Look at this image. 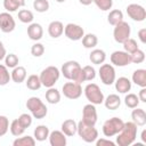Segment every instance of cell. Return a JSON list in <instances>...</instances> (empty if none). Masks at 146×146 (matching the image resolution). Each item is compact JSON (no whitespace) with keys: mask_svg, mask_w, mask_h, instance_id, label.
Returning <instances> with one entry per match:
<instances>
[{"mask_svg":"<svg viewBox=\"0 0 146 146\" xmlns=\"http://www.w3.org/2000/svg\"><path fill=\"white\" fill-rule=\"evenodd\" d=\"M60 73L64 75V78H66L67 80L74 81L76 83H82L86 82L84 81V75H83V71L82 67L80 66V64L75 60H68L65 62L62 65L60 68Z\"/></svg>","mask_w":146,"mask_h":146,"instance_id":"cell-1","label":"cell"},{"mask_svg":"<svg viewBox=\"0 0 146 146\" xmlns=\"http://www.w3.org/2000/svg\"><path fill=\"white\" fill-rule=\"evenodd\" d=\"M137 137V125L133 122H124L123 128L117 133L116 144L119 146H129L133 144Z\"/></svg>","mask_w":146,"mask_h":146,"instance_id":"cell-2","label":"cell"},{"mask_svg":"<svg viewBox=\"0 0 146 146\" xmlns=\"http://www.w3.org/2000/svg\"><path fill=\"white\" fill-rule=\"evenodd\" d=\"M26 107L31 112V115L34 119H43L48 113L47 106L39 97H30L26 102Z\"/></svg>","mask_w":146,"mask_h":146,"instance_id":"cell-3","label":"cell"},{"mask_svg":"<svg viewBox=\"0 0 146 146\" xmlns=\"http://www.w3.org/2000/svg\"><path fill=\"white\" fill-rule=\"evenodd\" d=\"M60 76V71L56 66H48L44 70L41 71L39 78L41 81V84L46 88H51L55 86V83L58 81Z\"/></svg>","mask_w":146,"mask_h":146,"instance_id":"cell-4","label":"cell"},{"mask_svg":"<svg viewBox=\"0 0 146 146\" xmlns=\"http://www.w3.org/2000/svg\"><path fill=\"white\" fill-rule=\"evenodd\" d=\"M76 132H78L79 137L86 143H94L98 138V130L95 128V125L88 124V123L83 122L82 120L80 122H78Z\"/></svg>","mask_w":146,"mask_h":146,"instance_id":"cell-5","label":"cell"},{"mask_svg":"<svg viewBox=\"0 0 146 146\" xmlns=\"http://www.w3.org/2000/svg\"><path fill=\"white\" fill-rule=\"evenodd\" d=\"M86 98L94 105H100L104 102V94L96 83H88L84 88Z\"/></svg>","mask_w":146,"mask_h":146,"instance_id":"cell-6","label":"cell"},{"mask_svg":"<svg viewBox=\"0 0 146 146\" xmlns=\"http://www.w3.org/2000/svg\"><path fill=\"white\" fill-rule=\"evenodd\" d=\"M123 120L117 117V116H114V117H111L108 120H106L103 124V133L105 137H113L115 135H117L121 129L123 128Z\"/></svg>","mask_w":146,"mask_h":146,"instance_id":"cell-7","label":"cell"},{"mask_svg":"<svg viewBox=\"0 0 146 146\" xmlns=\"http://www.w3.org/2000/svg\"><path fill=\"white\" fill-rule=\"evenodd\" d=\"M130 33H131V27L127 22L121 21L120 23L114 25L113 36L117 43H123L125 40H128L130 38Z\"/></svg>","mask_w":146,"mask_h":146,"instance_id":"cell-8","label":"cell"},{"mask_svg":"<svg viewBox=\"0 0 146 146\" xmlns=\"http://www.w3.org/2000/svg\"><path fill=\"white\" fill-rule=\"evenodd\" d=\"M99 78L100 81L106 84V86H111L114 83L115 81V70L113 67L112 64H102L99 67Z\"/></svg>","mask_w":146,"mask_h":146,"instance_id":"cell-9","label":"cell"},{"mask_svg":"<svg viewBox=\"0 0 146 146\" xmlns=\"http://www.w3.org/2000/svg\"><path fill=\"white\" fill-rule=\"evenodd\" d=\"M63 95L68 99H78L82 95V87L80 83H76L74 81L66 82L63 84Z\"/></svg>","mask_w":146,"mask_h":146,"instance_id":"cell-10","label":"cell"},{"mask_svg":"<svg viewBox=\"0 0 146 146\" xmlns=\"http://www.w3.org/2000/svg\"><path fill=\"white\" fill-rule=\"evenodd\" d=\"M64 34L67 39L72 40V41H79L83 38L84 35V30L78 25V24H73V23H68L65 27H64Z\"/></svg>","mask_w":146,"mask_h":146,"instance_id":"cell-11","label":"cell"},{"mask_svg":"<svg viewBox=\"0 0 146 146\" xmlns=\"http://www.w3.org/2000/svg\"><path fill=\"white\" fill-rule=\"evenodd\" d=\"M111 63L115 66L123 67L131 64V56L124 50H116L111 55Z\"/></svg>","mask_w":146,"mask_h":146,"instance_id":"cell-12","label":"cell"},{"mask_svg":"<svg viewBox=\"0 0 146 146\" xmlns=\"http://www.w3.org/2000/svg\"><path fill=\"white\" fill-rule=\"evenodd\" d=\"M127 14L128 16L136 21V22H143L146 18V10L143 6L138 3H131L127 7Z\"/></svg>","mask_w":146,"mask_h":146,"instance_id":"cell-13","label":"cell"},{"mask_svg":"<svg viewBox=\"0 0 146 146\" xmlns=\"http://www.w3.org/2000/svg\"><path fill=\"white\" fill-rule=\"evenodd\" d=\"M15 19L8 11L0 13V31L3 33H10L15 30Z\"/></svg>","mask_w":146,"mask_h":146,"instance_id":"cell-14","label":"cell"},{"mask_svg":"<svg viewBox=\"0 0 146 146\" xmlns=\"http://www.w3.org/2000/svg\"><path fill=\"white\" fill-rule=\"evenodd\" d=\"M82 121L88 123V124H91V125H95L96 122H97V111H96V107L94 104H87L83 106V110H82Z\"/></svg>","mask_w":146,"mask_h":146,"instance_id":"cell-15","label":"cell"},{"mask_svg":"<svg viewBox=\"0 0 146 146\" xmlns=\"http://www.w3.org/2000/svg\"><path fill=\"white\" fill-rule=\"evenodd\" d=\"M49 143L51 146H65L66 145V136L60 130H54L49 133Z\"/></svg>","mask_w":146,"mask_h":146,"instance_id":"cell-16","label":"cell"},{"mask_svg":"<svg viewBox=\"0 0 146 146\" xmlns=\"http://www.w3.org/2000/svg\"><path fill=\"white\" fill-rule=\"evenodd\" d=\"M27 35L31 40L38 41L43 35V29L39 23H31L27 27Z\"/></svg>","mask_w":146,"mask_h":146,"instance_id":"cell-17","label":"cell"},{"mask_svg":"<svg viewBox=\"0 0 146 146\" xmlns=\"http://www.w3.org/2000/svg\"><path fill=\"white\" fill-rule=\"evenodd\" d=\"M48 33L54 39L59 38L64 33V25H63V23L59 22V21H52L48 25Z\"/></svg>","mask_w":146,"mask_h":146,"instance_id":"cell-18","label":"cell"},{"mask_svg":"<svg viewBox=\"0 0 146 146\" xmlns=\"http://www.w3.org/2000/svg\"><path fill=\"white\" fill-rule=\"evenodd\" d=\"M131 119L132 122L138 125V127H143L146 124V112L143 108H138L135 107V110L131 112Z\"/></svg>","mask_w":146,"mask_h":146,"instance_id":"cell-19","label":"cell"},{"mask_svg":"<svg viewBox=\"0 0 146 146\" xmlns=\"http://www.w3.org/2000/svg\"><path fill=\"white\" fill-rule=\"evenodd\" d=\"M76 129H78V123L73 119H67L62 123V131L67 137L74 136L76 133Z\"/></svg>","mask_w":146,"mask_h":146,"instance_id":"cell-20","label":"cell"},{"mask_svg":"<svg viewBox=\"0 0 146 146\" xmlns=\"http://www.w3.org/2000/svg\"><path fill=\"white\" fill-rule=\"evenodd\" d=\"M104 105L107 110H111V111H115L120 107L121 105V99L119 97V95L116 94H111L108 95L106 98H104Z\"/></svg>","mask_w":146,"mask_h":146,"instance_id":"cell-21","label":"cell"},{"mask_svg":"<svg viewBox=\"0 0 146 146\" xmlns=\"http://www.w3.org/2000/svg\"><path fill=\"white\" fill-rule=\"evenodd\" d=\"M10 78L15 83H22L26 79V68L23 66L17 65L13 68V72L10 73Z\"/></svg>","mask_w":146,"mask_h":146,"instance_id":"cell-22","label":"cell"},{"mask_svg":"<svg viewBox=\"0 0 146 146\" xmlns=\"http://www.w3.org/2000/svg\"><path fill=\"white\" fill-rule=\"evenodd\" d=\"M114 83H115L116 91H119L120 94H127L131 89V81L125 76L119 78L117 80L114 81Z\"/></svg>","mask_w":146,"mask_h":146,"instance_id":"cell-23","label":"cell"},{"mask_svg":"<svg viewBox=\"0 0 146 146\" xmlns=\"http://www.w3.org/2000/svg\"><path fill=\"white\" fill-rule=\"evenodd\" d=\"M132 82L137 86L145 88L146 87V70L138 68L132 73Z\"/></svg>","mask_w":146,"mask_h":146,"instance_id":"cell-24","label":"cell"},{"mask_svg":"<svg viewBox=\"0 0 146 146\" xmlns=\"http://www.w3.org/2000/svg\"><path fill=\"white\" fill-rule=\"evenodd\" d=\"M89 59L92 64H96V65H100L105 62L106 59V54L103 49H94L90 55H89Z\"/></svg>","mask_w":146,"mask_h":146,"instance_id":"cell-25","label":"cell"},{"mask_svg":"<svg viewBox=\"0 0 146 146\" xmlns=\"http://www.w3.org/2000/svg\"><path fill=\"white\" fill-rule=\"evenodd\" d=\"M49 128L44 124H40L34 129V139L38 141H43L49 137Z\"/></svg>","mask_w":146,"mask_h":146,"instance_id":"cell-26","label":"cell"},{"mask_svg":"<svg viewBox=\"0 0 146 146\" xmlns=\"http://www.w3.org/2000/svg\"><path fill=\"white\" fill-rule=\"evenodd\" d=\"M25 5V0H3V7L8 13H14Z\"/></svg>","mask_w":146,"mask_h":146,"instance_id":"cell-27","label":"cell"},{"mask_svg":"<svg viewBox=\"0 0 146 146\" xmlns=\"http://www.w3.org/2000/svg\"><path fill=\"white\" fill-rule=\"evenodd\" d=\"M82 40V46L87 49H91V48H95L98 43V38L96 34H92V33H88V34H84L83 38L81 39Z\"/></svg>","mask_w":146,"mask_h":146,"instance_id":"cell-28","label":"cell"},{"mask_svg":"<svg viewBox=\"0 0 146 146\" xmlns=\"http://www.w3.org/2000/svg\"><path fill=\"white\" fill-rule=\"evenodd\" d=\"M44 96H46V100L49 104H57L60 100V92L54 87L48 88V90L46 91Z\"/></svg>","mask_w":146,"mask_h":146,"instance_id":"cell-29","label":"cell"},{"mask_svg":"<svg viewBox=\"0 0 146 146\" xmlns=\"http://www.w3.org/2000/svg\"><path fill=\"white\" fill-rule=\"evenodd\" d=\"M121 21H123V13L120 9H113L110 11L108 16H107V22L111 25H116L117 23H120Z\"/></svg>","mask_w":146,"mask_h":146,"instance_id":"cell-30","label":"cell"},{"mask_svg":"<svg viewBox=\"0 0 146 146\" xmlns=\"http://www.w3.org/2000/svg\"><path fill=\"white\" fill-rule=\"evenodd\" d=\"M26 87L27 89L30 90H39L41 88V81H40V78L39 75L36 74H31L27 79H26Z\"/></svg>","mask_w":146,"mask_h":146,"instance_id":"cell-31","label":"cell"},{"mask_svg":"<svg viewBox=\"0 0 146 146\" xmlns=\"http://www.w3.org/2000/svg\"><path fill=\"white\" fill-rule=\"evenodd\" d=\"M35 139L34 137H31V136H23V137H17L14 141H13V145L14 146H34L35 145Z\"/></svg>","mask_w":146,"mask_h":146,"instance_id":"cell-32","label":"cell"},{"mask_svg":"<svg viewBox=\"0 0 146 146\" xmlns=\"http://www.w3.org/2000/svg\"><path fill=\"white\" fill-rule=\"evenodd\" d=\"M9 129H10L11 135L15 136V137H19V136H22V135L24 133V131H25V128L19 123L18 119L13 120V122H11L10 125H9Z\"/></svg>","mask_w":146,"mask_h":146,"instance_id":"cell-33","label":"cell"},{"mask_svg":"<svg viewBox=\"0 0 146 146\" xmlns=\"http://www.w3.org/2000/svg\"><path fill=\"white\" fill-rule=\"evenodd\" d=\"M18 19L22 22V23H32L33 19H34V16H33V13L31 10H27V9H22L18 11Z\"/></svg>","mask_w":146,"mask_h":146,"instance_id":"cell-34","label":"cell"},{"mask_svg":"<svg viewBox=\"0 0 146 146\" xmlns=\"http://www.w3.org/2000/svg\"><path fill=\"white\" fill-rule=\"evenodd\" d=\"M124 104L127 107L129 108H135V107H138L139 105V98L137 95L135 94H128L125 97H124Z\"/></svg>","mask_w":146,"mask_h":146,"instance_id":"cell-35","label":"cell"},{"mask_svg":"<svg viewBox=\"0 0 146 146\" xmlns=\"http://www.w3.org/2000/svg\"><path fill=\"white\" fill-rule=\"evenodd\" d=\"M10 73L6 65L0 64V86H6L10 81Z\"/></svg>","mask_w":146,"mask_h":146,"instance_id":"cell-36","label":"cell"},{"mask_svg":"<svg viewBox=\"0 0 146 146\" xmlns=\"http://www.w3.org/2000/svg\"><path fill=\"white\" fill-rule=\"evenodd\" d=\"M33 8L38 13H46L49 9V2H48V0H34Z\"/></svg>","mask_w":146,"mask_h":146,"instance_id":"cell-37","label":"cell"},{"mask_svg":"<svg viewBox=\"0 0 146 146\" xmlns=\"http://www.w3.org/2000/svg\"><path fill=\"white\" fill-rule=\"evenodd\" d=\"M122 44H123L124 51H127L128 54H132V52H135L138 49V44H137L136 40H133L131 38H129L128 40H125Z\"/></svg>","mask_w":146,"mask_h":146,"instance_id":"cell-38","label":"cell"},{"mask_svg":"<svg viewBox=\"0 0 146 146\" xmlns=\"http://www.w3.org/2000/svg\"><path fill=\"white\" fill-rule=\"evenodd\" d=\"M18 63H19V59H18V57L15 54H8V55H6V57H5V65L7 67L14 68V67H16L18 65Z\"/></svg>","mask_w":146,"mask_h":146,"instance_id":"cell-39","label":"cell"},{"mask_svg":"<svg viewBox=\"0 0 146 146\" xmlns=\"http://www.w3.org/2000/svg\"><path fill=\"white\" fill-rule=\"evenodd\" d=\"M83 75H84V81H91L96 78V70L91 65H86L82 67Z\"/></svg>","mask_w":146,"mask_h":146,"instance_id":"cell-40","label":"cell"},{"mask_svg":"<svg viewBox=\"0 0 146 146\" xmlns=\"http://www.w3.org/2000/svg\"><path fill=\"white\" fill-rule=\"evenodd\" d=\"M92 2H95V5L103 11L110 10L113 6V0H92Z\"/></svg>","mask_w":146,"mask_h":146,"instance_id":"cell-41","label":"cell"},{"mask_svg":"<svg viewBox=\"0 0 146 146\" xmlns=\"http://www.w3.org/2000/svg\"><path fill=\"white\" fill-rule=\"evenodd\" d=\"M130 56H131V63H135V64H140L145 60V52L139 48L135 52L130 54Z\"/></svg>","mask_w":146,"mask_h":146,"instance_id":"cell-42","label":"cell"},{"mask_svg":"<svg viewBox=\"0 0 146 146\" xmlns=\"http://www.w3.org/2000/svg\"><path fill=\"white\" fill-rule=\"evenodd\" d=\"M9 130V120L5 115H0V137L5 136Z\"/></svg>","mask_w":146,"mask_h":146,"instance_id":"cell-43","label":"cell"},{"mask_svg":"<svg viewBox=\"0 0 146 146\" xmlns=\"http://www.w3.org/2000/svg\"><path fill=\"white\" fill-rule=\"evenodd\" d=\"M44 52V46L42 43H34L32 47H31V54L34 56V57H41Z\"/></svg>","mask_w":146,"mask_h":146,"instance_id":"cell-44","label":"cell"},{"mask_svg":"<svg viewBox=\"0 0 146 146\" xmlns=\"http://www.w3.org/2000/svg\"><path fill=\"white\" fill-rule=\"evenodd\" d=\"M18 121L26 129V128H29L32 124V115H30L27 113H23V114H21L18 116Z\"/></svg>","mask_w":146,"mask_h":146,"instance_id":"cell-45","label":"cell"},{"mask_svg":"<svg viewBox=\"0 0 146 146\" xmlns=\"http://www.w3.org/2000/svg\"><path fill=\"white\" fill-rule=\"evenodd\" d=\"M96 145L97 146H115V143L110 139L100 138V139H96Z\"/></svg>","mask_w":146,"mask_h":146,"instance_id":"cell-46","label":"cell"},{"mask_svg":"<svg viewBox=\"0 0 146 146\" xmlns=\"http://www.w3.org/2000/svg\"><path fill=\"white\" fill-rule=\"evenodd\" d=\"M138 38L141 43H146V29H140L138 31Z\"/></svg>","mask_w":146,"mask_h":146,"instance_id":"cell-47","label":"cell"},{"mask_svg":"<svg viewBox=\"0 0 146 146\" xmlns=\"http://www.w3.org/2000/svg\"><path fill=\"white\" fill-rule=\"evenodd\" d=\"M138 98H139V102L146 103V87H145V88H141V90L139 91Z\"/></svg>","mask_w":146,"mask_h":146,"instance_id":"cell-48","label":"cell"},{"mask_svg":"<svg viewBox=\"0 0 146 146\" xmlns=\"http://www.w3.org/2000/svg\"><path fill=\"white\" fill-rule=\"evenodd\" d=\"M6 55H7V52H6V48H5L3 43H2L1 41H0V60L5 59Z\"/></svg>","mask_w":146,"mask_h":146,"instance_id":"cell-49","label":"cell"},{"mask_svg":"<svg viewBox=\"0 0 146 146\" xmlns=\"http://www.w3.org/2000/svg\"><path fill=\"white\" fill-rule=\"evenodd\" d=\"M79 2L81 5H83V6H89L92 2V0H79Z\"/></svg>","mask_w":146,"mask_h":146,"instance_id":"cell-50","label":"cell"},{"mask_svg":"<svg viewBox=\"0 0 146 146\" xmlns=\"http://www.w3.org/2000/svg\"><path fill=\"white\" fill-rule=\"evenodd\" d=\"M140 138H141V141H143L144 144H146V130H145V129L143 130V132H141V137H140Z\"/></svg>","mask_w":146,"mask_h":146,"instance_id":"cell-51","label":"cell"},{"mask_svg":"<svg viewBox=\"0 0 146 146\" xmlns=\"http://www.w3.org/2000/svg\"><path fill=\"white\" fill-rule=\"evenodd\" d=\"M55 1H57V2H59V3H63V2H65L66 0H55Z\"/></svg>","mask_w":146,"mask_h":146,"instance_id":"cell-52","label":"cell"}]
</instances>
